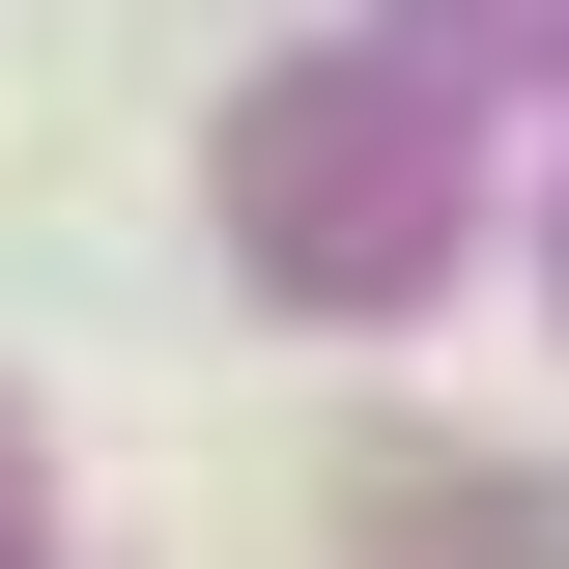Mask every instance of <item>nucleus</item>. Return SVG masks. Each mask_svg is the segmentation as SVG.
<instances>
[{
	"label": "nucleus",
	"instance_id": "f257e3e1",
	"mask_svg": "<svg viewBox=\"0 0 569 569\" xmlns=\"http://www.w3.org/2000/svg\"><path fill=\"white\" fill-rule=\"evenodd\" d=\"M257 228H284L313 284H370V257L427 284V228H456V200H427V114H370V86H284V114H257Z\"/></svg>",
	"mask_w": 569,
	"mask_h": 569
}]
</instances>
